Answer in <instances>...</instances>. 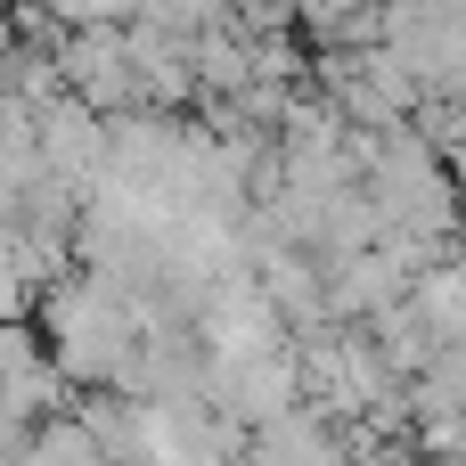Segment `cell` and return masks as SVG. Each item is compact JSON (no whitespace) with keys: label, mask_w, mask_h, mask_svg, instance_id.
I'll return each instance as SVG.
<instances>
[{"label":"cell","mask_w":466,"mask_h":466,"mask_svg":"<svg viewBox=\"0 0 466 466\" xmlns=\"http://www.w3.org/2000/svg\"><path fill=\"white\" fill-rule=\"evenodd\" d=\"M360 188H369L385 238H410V246H426V254H459L451 229H459L466 205H459V188H451V164H442L410 123L369 139V172H360Z\"/></svg>","instance_id":"1"},{"label":"cell","mask_w":466,"mask_h":466,"mask_svg":"<svg viewBox=\"0 0 466 466\" xmlns=\"http://www.w3.org/2000/svg\"><path fill=\"white\" fill-rule=\"evenodd\" d=\"M246 466H344V426L319 418L311 401L246 426Z\"/></svg>","instance_id":"2"},{"label":"cell","mask_w":466,"mask_h":466,"mask_svg":"<svg viewBox=\"0 0 466 466\" xmlns=\"http://www.w3.org/2000/svg\"><path fill=\"white\" fill-rule=\"evenodd\" d=\"M410 311L426 319L434 352H442V344H466V262L459 254H442V262H426V270L410 279Z\"/></svg>","instance_id":"3"},{"label":"cell","mask_w":466,"mask_h":466,"mask_svg":"<svg viewBox=\"0 0 466 466\" xmlns=\"http://www.w3.org/2000/svg\"><path fill=\"white\" fill-rule=\"evenodd\" d=\"M25 466H115L106 451H98V434L66 410V418H41L33 434H25V451H16Z\"/></svg>","instance_id":"4"},{"label":"cell","mask_w":466,"mask_h":466,"mask_svg":"<svg viewBox=\"0 0 466 466\" xmlns=\"http://www.w3.org/2000/svg\"><path fill=\"white\" fill-rule=\"evenodd\" d=\"M451 246H459V262H466V213H459V229H451Z\"/></svg>","instance_id":"5"}]
</instances>
